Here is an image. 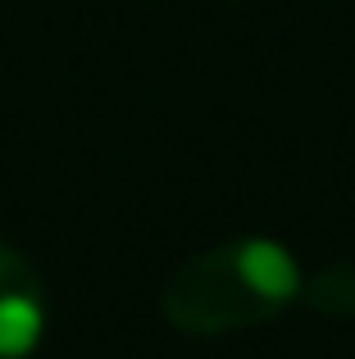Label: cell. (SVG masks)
<instances>
[{
  "instance_id": "6da1fadb",
  "label": "cell",
  "mask_w": 355,
  "mask_h": 359,
  "mask_svg": "<svg viewBox=\"0 0 355 359\" xmlns=\"http://www.w3.org/2000/svg\"><path fill=\"white\" fill-rule=\"evenodd\" d=\"M301 264L274 237H237L182 259L160 291L164 318L187 337H232L301 300Z\"/></svg>"
},
{
  "instance_id": "3957f363",
  "label": "cell",
  "mask_w": 355,
  "mask_h": 359,
  "mask_svg": "<svg viewBox=\"0 0 355 359\" xmlns=\"http://www.w3.org/2000/svg\"><path fill=\"white\" fill-rule=\"evenodd\" d=\"M301 300L314 309V314L355 318V264H328L323 273L305 278Z\"/></svg>"
},
{
  "instance_id": "7a4b0ae2",
  "label": "cell",
  "mask_w": 355,
  "mask_h": 359,
  "mask_svg": "<svg viewBox=\"0 0 355 359\" xmlns=\"http://www.w3.org/2000/svg\"><path fill=\"white\" fill-rule=\"evenodd\" d=\"M46 332V291L36 269L0 241V359H27Z\"/></svg>"
}]
</instances>
